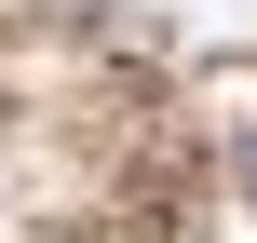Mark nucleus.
<instances>
[{
	"mask_svg": "<svg viewBox=\"0 0 257 243\" xmlns=\"http://www.w3.org/2000/svg\"><path fill=\"white\" fill-rule=\"evenodd\" d=\"M244 189H257V149H244Z\"/></svg>",
	"mask_w": 257,
	"mask_h": 243,
	"instance_id": "obj_1",
	"label": "nucleus"
}]
</instances>
